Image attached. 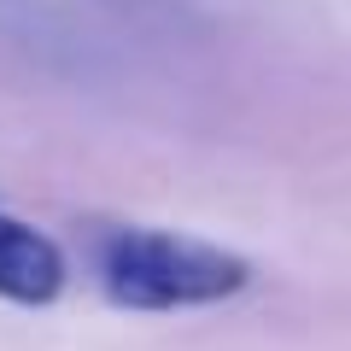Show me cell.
<instances>
[{
	"mask_svg": "<svg viewBox=\"0 0 351 351\" xmlns=\"http://www.w3.org/2000/svg\"><path fill=\"white\" fill-rule=\"evenodd\" d=\"M64 293V252L41 228L0 211V299L12 304H53Z\"/></svg>",
	"mask_w": 351,
	"mask_h": 351,
	"instance_id": "2",
	"label": "cell"
},
{
	"mask_svg": "<svg viewBox=\"0 0 351 351\" xmlns=\"http://www.w3.org/2000/svg\"><path fill=\"white\" fill-rule=\"evenodd\" d=\"M94 276L100 293L123 311H199L234 299L252 281V263L199 234L129 223L94 240Z\"/></svg>",
	"mask_w": 351,
	"mask_h": 351,
	"instance_id": "1",
	"label": "cell"
}]
</instances>
